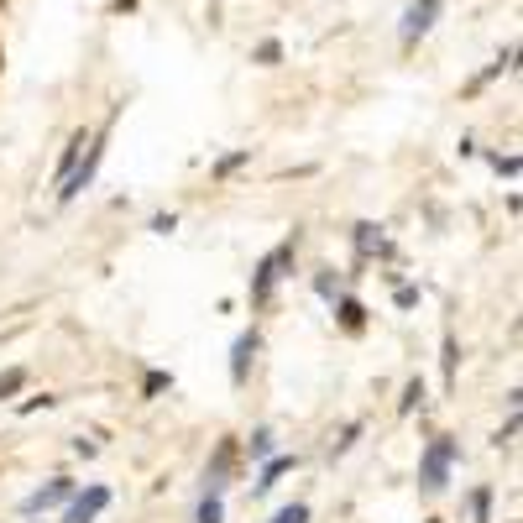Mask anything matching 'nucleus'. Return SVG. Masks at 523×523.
<instances>
[{
  "instance_id": "obj_17",
  "label": "nucleus",
  "mask_w": 523,
  "mask_h": 523,
  "mask_svg": "<svg viewBox=\"0 0 523 523\" xmlns=\"http://www.w3.org/2000/svg\"><path fill=\"white\" fill-rule=\"evenodd\" d=\"M278 58H283L278 42H262V48H257V63H278Z\"/></svg>"
},
{
  "instance_id": "obj_12",
  "label": "nucleus",
  "mask_w": 523,
  "mask_h": 523,
  "mask_svg": "<svg viewBox=\"0 0 523 523\" xmlns=\"http://www.w3.org/2000/svg\"><path fill=\"white\" fill-rule=\"evenodd\" d=\"M487 508H492V492H487V487H476V492H471V518H476V523H487Z\"/></svg>"
},
{
  "instance_id": "obj_18",
  "label": "nucleus",
  "mask_w": 523,
  "mask_h": 523,
  "mask_svg": "<svg viewBox=\"0 0 523 523\" xmlns=\"http://www.w3.org/2000/svg\"><path fill=\"white\" fill-rule=\"evenodd\" d=\"M267 450H272V435H267V429H257V435H252V456H267Z\"/></svg>"
},
{
  "instance_id": "obj_3",
  "label": "nucleus",
  "mask_w": 523,
  "mask_h": 523,
  "mask_svg": "<svg viewBox=\"0 0 523 523\" xmlns=\"http://www.w3.org/2000/svg\"><path fill=\"white\" fill-rule=\"evenodd\" d=\"M105 508H110V492H105V487H89L84 497H74V503H68L63 523H95Z\"/></svg>"
},
{
  "instance_id": "obj_16",
  "label": "nucleus",
  "mask_w": 523,
  "mask_h": 523,
  "mask_svg": "<svg viewBox=\"0 0 523 523\" xmlns=\"http://www.w3.org/2000/svg\"><path fill=\"white\" fill-rule=\"evenodd\" d=\"M445 382H456V340H445Z\"/></svg>"
},
{
  "instance_id": "obj_5",
  "label": "nucleus",
  "mask_w": 523,
  "mask_h": 523,
  "mask_svg": "<svg viewBox=\"0 0 523 523\" xmlns=\"http://www.w3.org/2000/svg\"><path fill=\"white\" fill-rule=\"evenodd\" d=\"M231 466H236V445L225 440V445L215 450V466L204 471V482H210V492H220V487H225V476H231Z\"/></svg>"
},
{
  "instance_id": "obj_6",
  "label": "nucleus",
  "mask_w": 523,
  "mask_h": 523,
  "mask_svg": "<svg viewBox=\"0 0 523 523\" xmlns=\"http://www.w3.org/2000/svg\"><path fill=\"white\" fill-rule=\"evenodd\" d=\"M74 492V482H53V487H42V492H32L27 497V513H42V508H58L63 497Z\"/></svg>"
},
{
  "instance_id": "obj_7",
  "label": "nucleus",
  "mask_w": 523,
  "mask_h": 523,
  "mask_svg": "<svg viewBox=\"0 0 523 523\" xmlns=\"http://www.w3.org/2000/svg\"><path fill=\"white\" fill-rule=\"evenodd\" d=\"M252 356H257V330H246V335L236 340V356H231V377H236V382L246 377V367H252Z\"/></svg>"
},
{
  "instance_id": "obj_19",
  "label": "nucleus",
  "mask_w": 523,
  "mask_h": 523,
  "mask_svg": "<svg viewBox=\"0 0 523 523\" xmlns=\"http://www.w3.org/2000/svg\"><path fill=\"white\" fill-rule=\"evenodd\" d=\"M241 163H246V152H236V157H225V163H220V168H215V173H220V178H225V173H236V168H241Z\"/></svg>"
},
{
  "instance_id": "obj_13",
  "label": "nucleus",
  "mask_w": 523,
  "mask_h": 523,
  "mask_svg": "<svg viewBox=\"0 0 523 523\" xmlns=\"http://www.w3.org/2000/svg\"><path fill=\"white\" fill-rule=\"evenodd\" d=\"M220 518H225V508H220V497L210 492V497L199 503V523H220Z\"/></svg>"
},
{
  "instance_id": "obj_20",
  "label": "nucleus",
  "mask_w": 523,
  "mask_h": 523,
  "mask_svg": "<svg viewBox=\"0 0 523 523\" xmlns=\"http://www.w3.org/2000/svg\"><path fill=\"white\" fill-rule=\"evenodd\" d=\"M136 6V0H116V11H131Z\"/></svg>"
},
{
  "instance_id": "obj_10",
  "label": "nucleus",
  "mask_w": 523,
  "mask_h": 523,
  "mask_svg": "<svg viewBox=\"0 0 523 523\" xmlns=\"http://www.w3.org/2000/svg\"><path fill=\"white\" fill-rule=\"evenodd\" d=\"M283 471H293V461H288V456H278V461H267V466H262V482H257V492H267V487H272V482H278V476H283Z\"/></svg>"
},
{
  "instance_id": "obj_4",
  "label": "nucleus",
  "mask_w": 523,
  "mask_h": 523,
  "mask_svg": "<svg viewBox=\"0 0 523 523\" xmlns=\"http://www.w3.org/2000/svg\"><path fill=\"white\" fill-rule=\"evenodd\" d=\"M440 6H445V0H419V6H414V11L403 16V42H419V37H424L429 27H435Z\"/></svg>"
},
{
  "instance_id": "obj_14",
  "label": "nucleus",
  "mask_w": 523,
  "mask_h": 523,
  "mask_svg": "<svg viewBox=\"0 0 523 523\" xmlns=\"http://www.w3.org/2000/svg\"><path fill=\"white\" fill-rule=\"evenodd\" d=\"M424 398V382H408L403 388V403H398V414H414V403Z\"/></svg>"
},
{
  "instance_id": "obj_2",
  "label": "nucleus",
  "mask_w": 523,
  "mask_h": 523,
  "mask_svg": "<svg viewBox=\"0 0 523 523\" xmlns=\"http://www.w3.org/2000/svg\"><path fill=\"white\" fill-rule=\"evenodd\" d=\"M283 267H293V246H278V252H267L262 257V267H257V283H252V299L262 304L267 293H272V283L283 278Z\"/></svg>"
},
{
  "instance_id": "obj_9",
  "label": "nucleus",
  "mask_w": 523,
  "mask_h": 523,
  "mask_svg": "<svg viewBox=\"0 0 523 523\" xmlns=\"http://www.w3.org/2000/svg\"><path fill=\"white\" fill-rule=\"evenodd\" d=\"M340 325H346V330H351V335H356V330H361V325H367V309H361V304H356V299H346V304H340Z\"/></svg>"
},
{
  "instance_id": "obj_8",
  "label": "nucleus",
  "mask_w": 523,
  "mask_h": 523,
  "mask_svg": "<svg viewBox=\"0 0 523 523\" xmlns=\"http://www.w3.org/2000/svg\"><path fill=\"white\" fill-rule=\"evenodd\" d=\"M84 147H89V136H84V131H74V142H68V147H63V157H58V184L79 168V152H84Z\"/></svg>"
},
{
  "instance_id": "obj_11",
  "label": "nucleus",
  "mask_w": 523,
  "mask_h": 523,
  "mask_svg": "<svg viewBox=\"0 0 523 523\" xmlns=\"http://www.w3.org/2000/svg\"><path fill=\"white\" fill-rule=\"evenodd\" d=\"M21 388H27V372H21V367H11L6 377H0V398H16Z\"/></svg>"
},
{
  "instance_id": "obj_1",
  "label": "nucleus",
  "mask_w": 523,
  "mask_h": 523,
  "mask_svg": "<svg viewBox=\"0 0 523 523\" xmlns=\"http://www.w3.org/2000/svg\"><path fill=\"white\" fill-rule=\"evenodd\" d=\"M450 461H456V445L435 440V445H429V456H424V466H419V487L424 492H440L445 476H450Z\"/></svg>"
},
{
  "instance_id": "obj_15",
  "label": "nucleus",
  "mask_w": 523,
  "mask_h": 523,
  "mask_svg": "<svg viewBox=\"0 0 523 523\" xmlns=\"http://www.w3.org/2000/svg\"><path fill=\"white\" fill-rule=\"evenodd\" d=\"M272 523H309V508H304V503H293V508H283L278 518H272Z\"/></svg>"
}]
</instances>
